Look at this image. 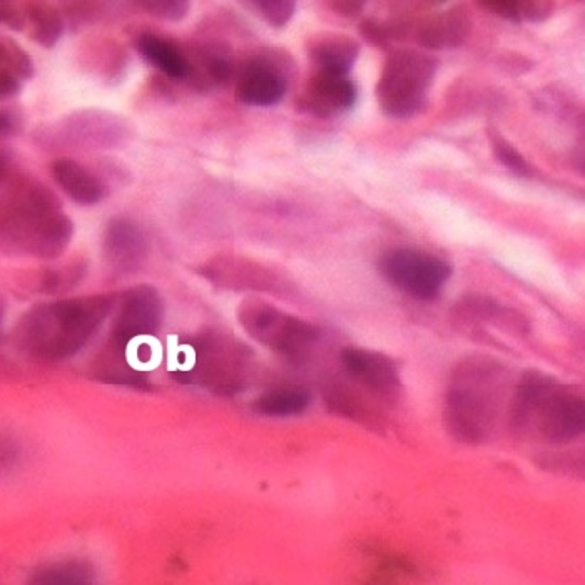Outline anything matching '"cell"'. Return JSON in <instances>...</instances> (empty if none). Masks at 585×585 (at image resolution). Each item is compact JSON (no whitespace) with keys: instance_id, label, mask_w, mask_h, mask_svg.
<instances>
[{"instance_id":"obj_2","label":"cell","mask_w":585,"mask_h":585,"mask_svg":"<svg viewBox=\"0 0 585 585\" xmlns=\"http://www.w3.org/2000/svg\"><path fill=\"white\" fill-rule=\"evenodd\" d=\"M114 305V295L75 296L35 305L15 325V347L41 363L70 360L91 344Z\"/></svg>"},{"instance_id":"obj_4","label":"cell","mask_w":585,"mask_h":585,"mask_svg":"<svg viewBox=\"0 0 585 585\" xmlns=\"http://www.w3.org/2000/svg\"><path fill=\"white\" fill-rule=\"evenodd\" d=\"M505 398L504 369L488 358L466 360L453 372L446 396L450 434L466 446H481L494 435Z\"/></svg>"},{"instance_id":"obj_17","label":"cell","mask_w":585,"mask_h":585,"mask_svg":"<svg viewBox=\"0 0 585 585\" xmlns=\"http://www.w3.org/2000/svg\"><path fill=\"white\" fill-rule=\"evenodd\" d=\"M136 49L146 63L151 64L166 78L172 81L190 79V56L165 35L144 32L137 37Z\"/></svg>"},{"instance_id":"obj_26","label":"cell","mask_w":585,"mask_h":585,"mask_svg":"<svg viewBox=\"0 0 585 585\" xmlns=\"http://www.w3.org/2000/svg\"><path fill=\"white\" fill-rule=\"evenodd\" d=\"M488 137H491L492 151H494L495 158L504 168H507L514 175L520 176V178H533L536 176L533 166L517 151L514 144L508 143L505 137H502L495 131H491Z\"/></svg>"},{"instance_id":"obj_27","label":"cell","mask_w":585,"mask_h":585,"mask_svg":"<svg viewBox=\"0 0 585 585\" xmlns=\"http://www.w3.org/2000/svg\"><path fill=\"white\" fill-rule=\"evenodd\" d=\"M246 5L255 9L274 29H283L296 12V4L291 0H256Z\"/></svg>"},{"instance_id":"obj_19","label":"cell","mask_w":585,"mask_h":585,"mask_svg":"<svg viewBox=\"0 0 585 585\" xmlns=\"http://www.w3.org/2000/svg\"><path fill=\"white\" fill-rule=\"evenodd\" d=\"M360 56V44L348 35H325L315 41L310 57L319 72L335 76H348L351 67Z\"/></svg>"},{"instance_id":"obj_18","label":"cell","mask_w":585,"mask_h":585,"mask_svg":"<svg viewBox=\"0 0 585 585\" xmlns=\"http://www.w3.org/2000/svg\"><path fill=\"white\" fill-rule=\"evenodd\" d=\"M127 133L116 116L104 113L75 114L66 121V130L60 134L70 143L85 144V148H114V144Z\"/></svg>"},{"instance_id":"obj_16","label":"cell","mask_w":585,"mask_h":585,"mask_svg":"<svg viewBox=\"0 0 585 585\" xmlns=\"http://www.w3.org/2000/svg\"><path fill=\"white\" fill-rule=\"evenodd\" d=\"M470 34V19L463 9L431 15L418 25L417 43L427 50H449L462 46Z\"/></svg>"},{"instance_id":"obj_22","label":"cell","mask_w":585,"mask_h":585,"mask_svg":"<svg viewBox=\"0 0 585 585\" xmlns=\"http://www.w3.org/2000/svg\"><path fill=\"white\" fill-rule=\"evenodd\" d=\"M27 27H31V40L44 49H53L64 35V19L59 11L43 4L29 2L24 4Z\"/></svg>"},{"instance_id":"obj_35","label":"cell","mask_w":585,"mask_h":585,"mask_svg":"<svg viewBox=\"0 0 585 585\" xmlns=\"http://www.w3.org/2000/svg\"><path fill=\"white\" fill-rule=\"evenodd\" d=\"M4 316H5V305L2 300H0V328H2V323H4Z\"/></svg>"},{"instance_id":"obj_1","label":"cell","mask_w":585,"mask_h":585,"mask_svg":"<svg viewBox=\"0 0 585 585\" xmlns=\"http://www.w3.org/2000/svg\"><path fill=\"white\" fill-rule=\"evenodd\" d=\"M72 236L75 223L43 182L19 178L0 194V249L5 255L56 260Z\"/></svg>"},{"instance_id":"obj_5","label":"cell","mask_w":585,"mask_h":585,"mask_svg":"<svg viewBox=\"0 0 585 585\" xmlns=\"http://www.w3.org/2000/svg\"><path fill=\"white\" fill-rule=\"evenodd\" d=\"M252 364L255 358L246 345L225 331L207 330L181 348L176 375L213 395L233 396L251 382Z\"/></svg>"},{"instance_id":"obj_8","label":"cell","mask_w":585,"mask_h":585,"mask_svg":"<svg viewBox=\"0 0 585 585\" xmlns=\"http://www.w3.org/2000/svg\"><path fill=\"white\" fill-rule=\"evenodd\" d=\"M111 316L113 323L109 331V348L102 360L126 358L127 347L156 337L165 322V302L155 286L137 284L116 295Z\"/></svg>"},{"instance_id":"obj_23","label":"cell","mask_w":585,"mask_h":585,"mask_svg":"<svg viewBox=\"0 0 585 585\" xmlns=\"http://www.w3.org/2000/svg\"><path fill=\"white\" fill-rule=\"evenodd\" d=\"M25 585H95V575L85 562L60 561L35 569Z\"/></svg>"},{"instance_id":"obj_12","label":"cell","mask_w":585,"mask_h":585,"mask_svg":"<svg viewBox=\"0 0 585 585\" xmlns=\"http://www.w3.org/2000/svg\"><path fill=\"white\" fill-rule=\"evenodd\" d=\"M357 85L348 76L316 70L299 99V108L310 116L330 120L348 113L357 104Z\"/></svg>"},{"instance_id":"obj_21","label":"cell","mask_w":585,"mask_h":585,"mask_svg":"<svg viewBox=\"0 0 585 585\" xmlns=\"http://www.w3.org/2000/svg\"><path fill=\"white\" fill-rule=\"evenodd\" d=\"M190 79L201 88L226 85L235 75V64L232 57L216 47L201 50L196 54V60L191 59Z\"/></svg>"},{"instance_id":"obj_14","label":"cell","mask_w":585,"mask_h":585,"mask_svg":"<svg viewBox=\"0 0 585 585\" xmlns=\"http://www.w3.org/2000/svg\"><path fill=\"white\" fill-rule=\"evenodd\" d=\"M200 273L210 283L225 290L271 291L277 286V280L270 271L248 261L229 260V258L207 261Z\"/></svg>"},{"instance_id":"obj_29","label":"cell","mask_w":585,"mask_h":585,"mask_svg":"<svg viewBox=\"0 0 585 585\" xmlns=\"http://www.w3.org/2000/svg\"><path fill=\"white\" fill-rule=\"evenodd\" d=\"M22 459H24V449L18 438L9 434H0V475L18 469Z\"/></svg>"},{"instance_id":"obj_28","label":"cell","mask_w":585,"mask_h":585,"mask_svg":"<svg viewBox=\"0 0 585 585\" xmlns=\"http://www.w3.org/2000/svg\"><path fill=\"white\" fill-rule=\"evenodd\" d=\"M137 8L161 21L179 22L190 14L191 4L187 0H151L137 2Z\"/></svg>"},{"instance_id":"obj_13","label":"cell","mask_w":585,"mask_h":585,"mask_svg":"<svg viewBox=\"0 0 585 585\" xmlns=\"http://www.w3.org/2000/svg\"><path fill=\"white\" fill-rule=\"evenodd\" d=\"M102 255L109 267L123 273H133L148 260V236L134 220L114 217L102 233Z\"/></svg>"},{"instance_id":"obj_20","label":"cell","mask_w":585,"mask_h":585,"mask_svg":"<svg viewBox=\"0 0 585 585\" xmlns=\"http://www.w3.org/2000/svg\"><path fill=\"white\" fill-rule=\"evenodd\" d=\"M312 392L303 385H278L252 402L255 414L267 418H290L305 414L312 405Z\"/></svg>"},{"instance_id":"obj_11","label":"cell","mask_w":585,"mask_h":585,"mask_svg":"<svg viewBox=\"0 0 585 585\" xmlns=\"http://www.w3.org/2000/svg\"><path fill=\"white\" fill-rule=\"evenodd\" d=\"M288 91L283 66L273 57L258 56L243 66L236 78V99L252 108L280 104Z\"/></svg>"},{"instance_id":"obj_9","label":"cell","mask_w":585,"mask_h":585,"mask_svg":"<svg viewBox=\"0 0 585 585\" xmlns=\"http://www.w3.org/2000/svg\"><path fill=\"white\" fill-rule=\"evenodd\" d=\"M379 268L392 286L420 302L437 299L452 277V268L446 260L414 248L385 252Z\"/></svg>"},{"instance_id":"obj_24","label":"cell","mask_w":585,"mask_h":585,"mask_svg":"<svg viewBox=\"0 0 585 585\" xmlns=\"http://www.w3.org/2000/svg\"><path fill=\"white\" fill-rule=\"evenodd\" d=\"M88 273L85 261H70L60 268H47L37 278V290L44 295H64L67 291L75 290Z\"/></svg>"},{"instance_id":"obj_33","label":"cell","mask_w":585,"mask_h":585,"mask_svg":"<svg viewBox=\"0 0 585 585\" xmlns=\"http://www.w3.org/2000/svg\"><path fill=\"white\" fill-rule=\"evenodd\" d=\"M328 5H330L335 14L350 19L358 18L364 9V2H360V0H335Z\"/></svg>"},{"instance_id":"obj_30","label":"cell","mask_w":585,"mask_h":585,"mask_svg":"<svg viewBox=\"0 0 585 585\" xmlns=\"http://www.w3.org/2000/svg\"><path fill=\"white\" fill-rule=\"evenodd\" d=\"M0 25L21 32L27 27L24 8H19L14 2H0Z\"/></svg>"},{"instance_id":"obj_34","label":"cell","mask_w":585,"mask_h":585,"mask_svg":"<svg viewBox=\"0 0 585 585\" xmlns=\"http://www.w3.org/2000/svg\"><path fill=\"white\" fill-rule=\"evenodd\" d=\"M12 159L5 149H0V184L11 178Z\"/></svg>"},{"instance_id":"obj_6","label":"cell","mask_w":585,"mask_h":585,"mask_svg":"<svg viewBox=\"0 0 585 585\" xmlns=\"http://www.w3.org/2000/svg\"><path fill=\"white\" fill-rule=\"evenodd\" d=\"M243 330L284 360L302 363L322 340L315 323L290 315L260 299H248L239 305Z\"/></svg>"},{"instance_id":"obj_32","label":"cell","mask_w":585,"mask_h":585,"mask_svg":"<svg viewBox=\"0 0 585 585\" xmlns=\"http://www.w3.org/2000/svg\"><path fill=\"white\" fill-rule=\"evenodd\" d=\"M21 130V116L9 108H0V139L18 134Z\"/></svg>"},{"instance_id":"obj_3","label":"cell","mask_w":585,"mask_h":585,"mask_svg":"<svg viewBox=\"0 0 585 585\" xmlns=\"http://www.w3.org/2000/svg\"><path fill=\"white\" fill-rule=\"evenodd\" d=\"M510 427L547 446H569L585 430V400L575 386L529 372L520 379L508 407Z\"/></svg>"},{"instance_id":"obj_31","label":"cell","mask_w":585,"mask_h":585,"mask_svg":"<svg viewBox=\"0 0 585 585\" xmlns=\"http://www.w3.org/2000/svg\"><path fill=\"white\" fill-rule=\"evenodd\" d=\"M21 91V79L15 78L8 70H0V102L11 101V99L18 98Z\"/></svg>"},{"instance_id":"obj_10","label":"cell","mask_w":585,"mask_h":585,"mask_svg":"<svg viewBox=\"0 0 585 585\" xmlns=\"http://www.w3.org/2000/svg\"><path fill=\"white\" fill-rule=\"evenodd\" d=\"M341 367L348 380L382 404H395L402 393V376L392 358L364 348H345Z\"/></svg>"},{"instance_id":"obj_25","label":"cell","mask_w":585,"mask_h":585,"mask_svg":"<svg viewBox=\"0 0 585 585\" xmlns=\"http://www.w3.org/2000/svg\"><path fill=\"white\" fill-rule=\"evenodd\" d=\"M325 402L334 414L341 415V417L360 421L363 425L375 421L376 415L370 412L369 405L364 404L357 393L345 389L344 385L328 386L325 392Z\"/></svg>"},{"instance_id":"obj_7","label":"cell","mask_w":585,"mask_h":585,"mask_svg":"<svg viewBox=\"0 0 585 585\" xmlns=\"http://www.w3.org/2000/svg\"><path fill=\"white\" fill-rule=\"evenodd\" d=\"M438 60L418 50H396L383 66L376 98L383 113L396 120L417 116L427 104Z\"/></svg>"},{"instance_id":"obj_15","label":"cell","mask_w":585,"mask_h":585,"mask_svg":"<svg viewBox=\"0 0 585 585\" xmlns=\"http://www.w3.org/2000/svg\"><path fill=\"white\" fill-rule=\"evenodd\" d=\"M50 175L63 193L79 206H94L105 196L102 179L72 158H59L50 165Z\"/></svg>"}]
</instances>
